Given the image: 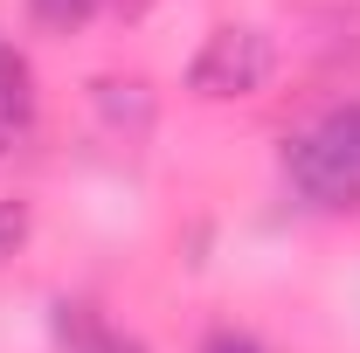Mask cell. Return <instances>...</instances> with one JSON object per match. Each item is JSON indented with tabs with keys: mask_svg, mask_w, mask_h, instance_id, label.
<instances>
[{
	"mask_svg": "<svg viewBox=\"0 0 360 353\" xmlns=\"http://www.w3.org/2000/svg\"><path fill=\"white\" fill-rule=\"evenodd\" d=\"M270 70H277V49H270L264 28H215L208 42L194 49V63H187V90L194 97H208V104H229V97H257L270 84Z\"/></svg>",
	"mask_w": 360,
	"mask_h": 353,
	"instance_id": "7a4b0ae2",
	"label": "cell"
},
{
	"mask_svg": "<svg viewBox=\"0 0 360 353\" xmlns=\"http://www.w3.org/2000/svg\"><path fill=\"white\" fill-rule=\"evenodd\" d=\"M63 340H77V353H146L132 333H118V326H104V319H90L84 305H63Z\"/></svg>",
	"mask_w": 360,
	"mask_h": 353,
	"instance_id": "3957f363",
	"label": "cell"
},
{
	"mask_svg": "<svg viewBox=\"0 0 360 353\" xmlns=\"http://www.w3.org/2000/svg\"><path fill=\"white\" fill-rule=\"evenodd\" d=\"M201 353H264V347H257L250 333H236V326H215V333L201 340Z\"/></svg>",
	"mask_w": 360,
	"mask_h": 353,
	"instance_id": "52a82bcc",
	"label": "cell"
},
{
	"mask_svg": "<svg viewBox=\"0 0 360 353\" xmlns=\"http://www.w3.org/2000/svg\"><path fill=\"white\" fill-rule=\"evenodd\" d=\"M97 7H104V0H28V14L42 21L49 35H77V28H84Z\"/></svg>",
	"mask_w": 360,
	"mask_h": 353,
	"instance_id": "5b68a950",
	"label": "cell"
},
{
	"mask_svg": "<svg viewBox=\"0 0 360 353\" xmlns=\"http://www.w3.org/2000/svg\"><path fill=\"white\" fill-rule=\"evenodd\" d=\"M284 174L312 208H360V104L333 111L319 132L291 139Z\"/></svg>",
	"mask_w": 360,
	"mask_h": 353,
	"instance_id": "6da1fadb",
	"label": "cell"
},
{
	"mask_svg": "<svg viewBox=\"0 0 360 353\" xmlns=\"http://www.w3.org/2000/svg\"><path fill=\"white\" fill-rule=\"evenodd\" d=\"M28 229H35V215H28V201H0V264L28 243Z\"/></svg>",
	"mask_w": 360,
	"mask_h": 353,
	"instance_id": "8992f818",
	"label": "cell"
},
{
	"mask_svg": "<svg viewBox=\"0 0 360 353\" xmlns=\"http://www.w3.org/2000/svg\"><path fill=\"white\" fill-rule=\"evenodd\" d=\"M28 125V70H21V56L0 42V139H14Z\"/></svg>",
	"mask_w": 360,
	"mask_h": 353,
	"instance_id": "277c9868",
	"label": "cell"
}]
</instances>
